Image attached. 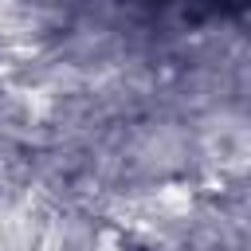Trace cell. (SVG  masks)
Returning a JSON list of instances; mask_svg holds the SVG:
<instances>
[{"label": "cell", "instance_id": "1", "mask_svg": "<svg viewBox=\"0 0 251 251\" xmlns=\"http://www.w3.org/2000/svg\"><path fill=\"white\" fill-rule=\"evenodd\" d=\"M16 12H20V0H0V24H8Z\"/></svg>", "mask_w": 251, "mask_h": 251}]
</instances>
